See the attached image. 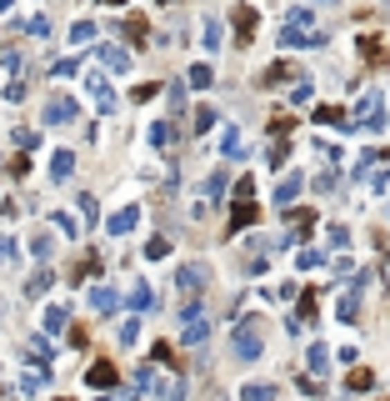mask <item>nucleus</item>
Returning a JSON list of instances; mask_svg holds the SVG:
<instances>
[{"label": "nucleus", "instance_id": "f257e3e1", "mask_svg": "<svg viewBox=\"0 0 390 401\" xmlns=\"http://www.w3.org/2000/svg\"><path fill=\"white\" fill-rule=\"evenodd\" d=\"M260 346H266V321L260 316H241L230 331V356L235 362H260Z\"/></svg>", "mask_w": 390, "mask_h": 401}, {"label": "nucleus", "instance_id": "f03ea898", "mask_svg": "<svg viewBox=\"0 0 390 401\" xmlns=\"http://www.w3.org/2000/svg\"><path fill=\"white\" fill-rule=\"evenodd\" d=\"M306 26H310V15H306V10H295V15H290V26L280 30V40H286L290 51H306V46H320L325 35H320V30H306Z\"/></svg>", "mask_w": 390, "mask_h": 401}, {"label": "nucleus", "instance_id": "7ed1b4c3", "mask_svg": "<svg viewBox=\"0 0 390 401\" xmlns=\"http://www.w3.org/2000/svg\"><path fill=\"white\" fill-rule=\"evenodd\" d=\"M355 125H360V131H380V125H385V116H380V96L371 91V96H360V105H355V116H351V131H355Z\"/></svg>", "mask_w": 390, "mask_h": 401}, {"label": "nucleus", "instance_id": "20e7f679", "mask_svg": "<svg viewBox=\"0 0 390 401\" xmlns=\"http://www.w3.org/2000/svg\"><path fill=\"white\" fill-rule=\"evenodd\" d=\"M205 336H210L205 311H201V306H190V311H185V326H180V341H185V346H201Z\"/></svg>", "mask_w": 390, "mask_h": 401}, {"label": "nucleus", "instance_id": "39448f33", "mask_svg": "<svg viewBox=\"0 0 390 401\" xmlns=\"http://www.w3.org/2000/svg\"><path fill=\"white\" fill-rule=\"evenodd\" d=\"M46 121H50V125H71V121H80L75 96H55V100H46Z\"/></svg>", "mask_w": 390, "mask_h": 401}, {"label": "nucleus", "instance_id": "423d86ee", "mask_svg": "<svg viewBox=\"0 0 390 401\" xmlns=\"http://www.w3.org/2000/svg\"><path fill=\"white\" fill-rule=\"evenodd\" d=\"M255 40V6H235V46H250Z\"/></svg>", "mask_w": 390, "mask_h": 401}, {"label": "nucleus", "instance_id": "0eeeda50", "mask_svg": "<svg viewBox=\"0 0 390 401\" xmlns=\"http://www.w3.org/2000/svg\"><path fill=\"white\" fill-rule=\"evenodd\" d=\"M85 86H91V96H95V105H100L105 116L115 111V91L105 86V75H100V71H91V75H85Z\"/></svg>", "mask_w": 390, "mask_h": 401}, {"label": "nucleus", "instance_id": "6e6552de", "mask_svg": "<svg viewBox=\"0 0 390 401\" xmlns=\"http://www.w3.org/2000/svg\"><path fill=\"white\" fill-rule=\"evenodd\" d=\"M85 382H91L95 391H105V386H115V362H95L91 371H85Z\"/></svg>", "mask_w": 390, "mask_h": 401}, {"label": "nucleus", "instance_id": "1a4fd4ad", "mask_svg": "<svg viewBox=\"0 0 390 401\" xmlns=\"http://www.w3.org/2000/svg\"><path fill=\"white\" fill-rule=\"evenodd\" d=\"M136 221H140V206L115 211V216H111V236H125V231H136Z\"/></svg>", "mask_w": 390, "mask_h": 401}, {"label": "nucleus", "instance_id": "9d476101", "mask_svg": "<svg viewBox=\"0 0 390 401\" xmlns=\"http://www.w3.org/2000/svg\"><path fill=\"white\" fill-rule=\"evenodd\" d=\"M300 186H306V176H295V171H290L286 181H280V186H275V206H290V201L300 196Z\"/></svg>", "mask_w": 390, "mask_h": 401}, {"label": "nucleus", "instance_id": "9b49d317", "mask_svg": "<svg viewBox=\"0 0 390 401\" xmlns=\"http://www.w3.org/2000/svg\"><path fill=\"white\" fill-rule=\"evenodd\" d=\"M100 66H105V71H130V51H120V46H100Z\"/></svg>", "mask_w": 390, "mask_h": 401}, {"label": "nucleus", "instance_id": "f8f14e48", "mask_svg": "<svg viewBox=\"0 0 390 401\" xmlns=\"http://www.w3.org/2000/svg\"><path fill=\"white\" fill-rule=\"evenodd\" d=\"M371 386H375V371H365V366H351V376H345V391L355 396V391H371Z\"/></svg>", "mask_w": 390, "mask_h": 401}, {"label": "nucleus", "instance_id": "ddd939ff", "mask_svg": "<svg viewBox=\"0 0 390 401\" xmlns=\"http://www.w3.org/2000/svg\"><path fill=\"white\" fill-rule=\"evenodd\" d=\"M125 35L136 40V46H145V40H150V20L145 15H125Z\"/></svg>", "mask_w": 390, "mask_h": 401}, {"label": "nucleus", "instance_id": "4468645a", "mask_svg": "<svg viewBox=\"0 0 390 401\" xmlns=\"http://www.w3.org/2000/svg\"><path fill=\"white\" fill-rule=\"evenodd\" d=\"M306 366H310V371H315V376H325V371H331V351H325V346H320V341H315V346H310V351H306Z\"/></svg>", "mask_w": 390, "mask_h": 401}, {"label": "nucleus", "instance_id": "2eb2a0df", "mask_svg": "<svg viewBox=\"0 0 390 401\" xmlns=\"http://www.w3.org/2000/svg\"><path fill=\"white\" fill-rule=\"evenodd\" d=\"M335 316H340V321H355V316H360V296H355V291H345V296L335 301Z\"/></svg>", "mask_w": 390, "mask_h": 401}, {"label": "nucleus", "instance_id": "dca6fc26", "mask_svg": "<svg viewBox=\"0 0 390 401\" xmlns=\"http://www.w3.org/2000/svg\"><path fill=\"white\" fill-rule=\"evenodd\" d=\"M71 171H75V151H55L50 176H55V181H71Z\"/></svg>", "mask_w": 390, "mask_h": 401}, {"label": "nucleus", "instance_id": "f3484780", "mask_svg": "<svg viewBox=\"0 0 390 401\" xmlns=\"http://www.w3.org/2000/svg\"><path fill=\"white\" fill-rule=\"evenodd\" d=\"M91 306H95L100 316H111V311H115V291H111V286H95V291H91Z\"/></svg>", "mask_w": 390, "mask_h": 401}, {"label": "nucleus", "instance_id": "a211bd4d", "mask_svg": "<svg viewBox=\"0 0 390 401\" xmlns=\"http://www.w3.org/2000/svg\"><path fill=\"white\" fill-rule=\"evenodd\" d=\"M201 281H205V266H185L180 271V291L190 296V291H201Z\"/></svg>", "mask_w": 390, "mask_h": 401}, {"label": "nucleus", "instance_id": "6ab92c4d", "mask_svg": "<svg viewBox=\"0 0 390 401\" xmlns=\"http://www.w3.org/2000/svg\"><path fill=\"white\" fill-rule=\"evenodd\" d=\"M241 401H275V386H266V382H250V386H241Z\"/></svg>", "mask_w": 390, "mask_h": 401}, {"label": "nucleus", "instance_id": "aec40b11", "mask_svg": "<svg viewBox=\"0 0 390 401\" xmlns=\"http://www.w3.org/2000/svg\"><path fill=\"white\" fill-rule=\"evenodd\" d=\"M201 30H205V51H221V46H225V40H221V20H215V15H205Z\"/></svg>", "mask_w": 390, "mask_h": 401}, {"label": "nucleus", "instance_id": "412c9836", "mask_svg": "<svg viewBox=\"0 0 390 401\" xmlns=\"http://www.w3.org/2000/svg\"><path fill=\"white\" fill-rule=\"evenodd\" d=\"M290 231H295V236H310V231H315V216H310V211H290Z\"/></svg>", "mask_w": 390, "mask_h": 401}, {"label": "nucleus", "instance_id": "4be33fe9", "mask_svg": "<svg viewBox=\"0 0 390 401\" xmlns=\"http://www.w3.org/2000/svg\"><path fill=\"white\" fill-rule=\"evenodd\" d=\"M130 306H136V311H150V306H156V291H150V286H130Z\"/></svg>", "mask_w": 390, "mask_h": 401}, {"label": "nucleus", "instance_id": "5701e85b", "mask_svg": "<svg viewBox=\"0 0 390 401\" xmlns=\"http://www.w3.org/2000/svg\"><path fill=\"white\" fill-rule=\"evenodd\" d=\"M136 336H140V316H125L120 321V346H136Z\"/></svg>", "mask_w": 390, "mask_h": 401}, {"label": "nucleus", "instance_id": "b1692460", "mask_svg": "<svg viewBox=\"0 0 390 401\" xmlns=\"http://www.w3.org/2000/svg\"><path fill=\"white\" fill-rule=\"evenodd\" d=\"M290 80V66L286 60H275V66H266V86H286Z\"/></svg>", "mask_w": 390, "mask_h": 401}, {"label": "nucleus", "instance_id": "393cba45", "mask_svg": "<svg viewBox=\"0 0 390 401\" xmlns=\"http://www.w3.org/2000/svg\"><path fill=\"white\" fill-rule=\"evenodd\" d=\"M30 251H35V256H40V261H46V256H50V251H55V241L46 236V231H35V236H30Z\"/></svg>", "mask_w": 390, "mask_h": 401}, {"label": "nucleus", "instance_id": "a878e982", "mask_svg": "<svg viewBox=\"0 0 390 401\" xmlns=\"http://www.w3.org/2000/svg\"><path fill=\"white\" fill-rule=\"evenodd\" d=\"M50 281H55L50 271H35V276H30V286H26V291H30V296H46V291H50Z\"/></svg>", "mask_w": 390, "mask_h": 401}, {"label": "nucleus", "instance_id": "bb28decb", "mask_svg": "<svg viewBox=\"0 0 390 401\" xmlns=\"http://www.w3.org/2000/svg\"><path fill=\"white\" fill-rule=\"evenodd\" d=\"M360 55L371 60V66H380V60H385V51L375 46V35H365V40H360Z\"/></svg>", "mask_w": 390, "mask_h": 401}, {"label": "nucleus", "instance_id": "cd10ccee", "mask_svg": "<svg viewBox=\"0 0 390 401\" xmlns=\"http://www.w3.org/2000/svg\"><path fill=\"white\" fill-rule=\"evenodd\" d=\"M46 331H50V336H60V331H65V311H60V306H50V311H46Z\"/></svg>", "mask_w": 390, "mask_h": 401}, {"label": "nucleus", "instance_id": "c85d7f7f", "mask_svg": "<svg viewBox=\"0 0 390 401\" xmlns=\"http://www.w3.org/2000/svg\"><path fill=\"white\" fill-rule=\"evenodd\" d=\"M91 35H95V26H91V20H75V26H71V40H75V46H85Z\"/></svg>", "mask_w": 390, "mask_h": 401}, {"label": "nucleus", "instance_id": "c756f323", "mask_svg": "<svg viewBox=\"0 0 390 401\" xmlns=\"http://www.w3.org/2000/svg\"><path fill=\"white\" fill-rule=\"evenodd\" d=\"M185 80H190L195 91H205V86H210V66H190V75H185Z\"/></svg>", "mask_w": 390, "mask_h": 401}, {"label": "nucleus", "instance_id": "7c9ffc66", "mask_svg": "<svg viewBox=\"0 0 390 401\" xmlns=\"http://www.w3.org/2000/svg\"><path fill=\"white\" fill-rule=\"evenodd\" d=\"M210 125H215V111H210V105H201V111H195V136L210 131Z\"/></svg>", "mask_w": 390, "mask_h": 401}, {"label": "nucleus", "instance_id": "2f4dec72", "mask_svg": "<svg viewBox=\"0 0 390 401\" xmlns=\"http://www.w3.org/2000/svg\"><path fill=\"white\" fill-rule=\"evenodd\" d=\"M26 30L40 40V35H50V20H46V15H30V20H26Z\"/></svg>", "mask_w": 390, "mask_h": 401}, {"label": "nucleus", "instance_id": "473e14b6", "mask_svg": "<svg viewBox=\"0 0 390 401\" xmlns=\"http://www.w3.org/2000/svg\"><path fill=\"white\" fill-rule=\"evenodd\" d=\"M145 256H150V261H160V256H170V241H160V236H156V241H145Z\"/></svg>", "mask_w": 390, "mask_h": 401}, {"label": "nucleus", "instance_id": "72a5a7b5", "mask_svg": "<svg viewBox=\"0 0 390 401\" xmlns=\"http://www.w3.org/2000/svg\"><path fill=\"white\" fill-rule=\"evenodd\" d=\"M165 141H170V125L156 121V125H150V145H165Z\"/></svg>", "mask_w": 390, "mask_h": 401}, {"label": "nucleus", "instance_id": "f704fd0d", "mask_svg": "<svg viewBox=\"0 0 390 401\" xmlns=\"http://www.w3.org/2000/svg\"><path fill=\"white\" fill-rule=\"evenodd\" d=\"M15 145H20V151H30V145H35V131H30V125H20V131H15Z\"/></svg>", "mask_w": 390, "mask_h": 401}, {"label": "nucleus", "instance_id": "c9c22d12", "mask_svg": "<svg viewBox=\"0 0 390 401\" xmlns=\"http://www.w3.org/2000/svg\"><path fill=\"white\" fill-rule=\"evenodd\" d=\"M290 125H295L290 116H275V121H270V136H290Z\"/></svg>", "mask_w": 390, "mask_h": 401}, {"label": "nucleus", "instance_id": "e433bc0d", "mask_svg": "<svg viewBox=\"0 0 390 401\" xmlns=\"http://www.w3.org/2000/svg\"><path fill=\"white\" fill-rule=\"evenodd\" d=\"M295 266H300V271H310V266H320V251H300V256H295Z\"/></svg>", "mask_w": 390, "mask_h": 401}, {"label": "nucleus", "instance_id": "4c0bfd02", "mask_svg": "<svg viewBox=\"0 0 390 401\" xmlns=\"http://www.w3.org/2000/svg\"><path fill=\"white\" fill-rule=\"evenodd\" d=\"M6 100H26V80H10V86H6Z\"/></svg>", "mask_w": 390, "mask_h": 401}, {"label": "nucleus", "instance_id": "58836bf2", "mask_svg": "<svg viewBox=\"0 0 390 401\" xmlns=\"http://www.w3.org/2000/svg\"><path fill=\"white\" fill-rule=\"evenodd\" d=\"M55 226L65 231V236H80V226H75V216H55Z\"/></svg>", "mask_w": 390, "mask_h": 401}, {"label": "nucleus", "instance_id": "ea45409f", "mask_svg": "<svg viewBox=\"0 0 390 401\" xmlns=\"http://www.w3.org/2000/svg\"><path fill=\"white\" fill-rule=\"evenodd\" d=\"M10 261H15V246H10V241H0V266H10Z\"/></svg>", "mask_w": 390, "mask_h": 401}, {"label": "nucleus", "instance_id": "a19ab883", "mask_svg": "<svg viewBox=\"0 0 390 401\" xmlns=\"http://www.w3.org/2000/svg\"><path fill=\"white\" fill-rule=\"evenodd\" d=\"M100 6H120V0H100Z\"/></svg>", "mask_w": 390, "mask_h": 401}, {"label": "nucleus", "instance_id": "79ce46f5", "mask_svg": "<svg viewBox=\"0 0 390 401\" xmlns=\"http://www.w3.org/2000/svg\"><path fill=\"white\" fill-rule=\"evenodd\" d=\"M6 6H10V0H0V10H6Z\"/></svg>", "mask_w": 390, "mask_h": 401}]
</instances>
